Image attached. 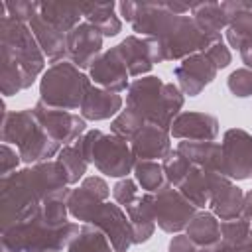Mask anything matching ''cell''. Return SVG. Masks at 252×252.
Here are the masks:
<instances>
[{
  "instance_id": "obj_4",
  "label": "cell",
  "mask_w": 252,
  "mask_h": 252,
  "mask_svg": "<svg viewBox=\"0 0 252 252\" xmlns=\"http://www.w3.org/2000/svg\"><path fill=\"white\" fill-rule=\"evenodd\" d=\"M185 94L177 85L165 83L156 75L134 79L126 91V106L136 110L144 122L158 124L165 130L171 128L173 118L181 112Z\"/></svg>"
},
{
  "instance_id": "obj_35",
  "label": "cell",
  "mask_w": 252,
  "mask_h": 252,
  "mask_svg": "<svg viewBox=\"0 0 252 252\" xmlns=\"http://www.w3.org/2000/svg\"><path fill=\"white\" fill-rule=\"evenodd\" d=\"M161 167H163V173H165V181L173 187H179V183L185 179L187 171L191 169V163L177 150H171L161 159Z\"/></svg>"
},
{
  "instance_id": "obj_14",
  "label": "cell",
  "mask_w": 252,
  "mask_h": 252,
  "mask_svg": "<svg viewBox=\"0 0 252 252\" xmlns=\"http://www.w3.org/2000/svg\"><path fill=\"white\" fill-rule=\"evenodd\" d=\"M217 73H219V69L213 65V61L203 51L185 57L173 69V77L177 79V87L185 96L201 94L203 89L217 79Z\"/></svg>"
},
{
  "instance_id": "obj_46",
  "label": "cell",
  "mask_w": 252,
  "mask_h": 252,
  "mask_svg": "<svg viewBox=\"0 0 252 252\" xmlns=\"http://www.w3.org/2000/svg\"><path fill=\"white\" fill-rule=\"evenodd\" d=\"M240 252H252V228H250V234H248V240H246V244L242 246V250Z\"/></svg>"
},
{
  "instance_id": "obj_16",
  "label": "cell",
  "mask_w": 252,
  "mask_h": 252,
  "mask_svg": "<svg viewBox=\"0 0 252 252\" xmlns=\"http://www.w3.org/2000/svg\"><path fill=\"white\" fill-rule=\"evenodd\" d=\"M171 138L193 142H215L219 136V120L213 114L199 110H181L169 128Z\"/></svg>"
},
{
  "instance_id": "obj_3",
  "label": "cell",
  "mask_w": 252,
  "mask_h": 252,
  "mask_svg": "<svg viewBox=\"0 0 252 252\" xmlns=\"http://www.w3.org/2000/svg\"><path fill=\"white\" fill-rule=\"evenodd\" d=\"M0 138L2 144H14L22 161L26 165H35L41 161H49L57 158L63 148L55 142L39 124L33 108H24L10 112L6 110V102L2 100V122H0Z\"/></svg>"
},
{
  "instance_id": "obj_22",
  "label": "cell",
  "mask_w": 252,
  "mask_h": 252,
  "mask_svg": "<svg viewBox=\"0 0 252 252\" xmlns=\"http://www.w3.org/2000/svg\"><path fill=\"white\" fill-rule=\"evenodd\" d=\"M191 165L203 167L213 173H220L222 165V152L220 144L217 142H193V140H181L175 148Z\"/></svg>"
},
{
  "instance_id": "obj_40",
  "label": "cell",
  "mask_w": 252,
  "mask_h": 252,
  "mask_svg": "<svg viewBox=\"0 0 252 252\" xmlns=\"http://www.w3.org/2000/svg\"><path fill=\"white\" fill-rule=\"evenodd\" d=\"M0 161H2V167H0V177H2V175H10V173L18 171V165H20L22 158H20L18 150H14L10 144H2Z\"/></svg>"
},
{
  "instance_id": "obj_28",
  "label": "cell",
  "mask_w": 252,
  "mask_h": 252,
  "mask_svg": "<svg viewBox=\"0 0 252 252\" xmlns=\"http://www.w3.org/2000/svg\"><path fill=\"white\" fill-rule=\"evenodd\" d=\"M213 177H215L213 171H207V169H203V167L191 165V169L187 171L185 179L179 183L177 189H179L197 209H205V207H209Z\"/></svg>"
},
{
  "instance_id": "obj_45",
  "label": "cell",
  "mask_w": 252,
  "mask_h": 252,
  "mask_svg": "<svg viewBox=\"0 0 252 252\" xmlns=\"http://www.w3.org/2000/svg\"><path fill=\"white\" fill-rule=\"evenodd\" d=\"M240 57H242V63L246 65V69H252V37L240 47Z\"/></svg>"
},
{
  "instance_id": "obj_42",
  "label": "cell",
  "mask_w": 252,
  "mask_h": 252,
  "mask_svg": "<svg viewBox=\"0 0 252 252\" xmlns=\"http://www.w3.org/2000/svg\"><path fill=\"white\" fill-rule=\"evenodd\" d=\"M167 252H199V246H195L187 234H173L169 244H167Z\"/></svg>"
},
{
  "instance_id": "obj_29",
  "label": "cell",
  "mask_w": 252,
  "mask_h": 252,
  "mask_svg": "<svg viewBox=\"0 0 252 252\" xmlns=\"http://www.w3.org/2000/svg\"><path fill=\"white\" fill-rule=\"evenodd\" d=\"M67 252H114V248L100 228L94 224H81V230L67 246Z\"/></svg>"
},
{
  "instance_id": "obj_10",
  "label": "cell",
  "mask_w": 252,
  "mask_h": 252,
  "mask_svg": "<svg viewBox=\"0 0 252 252\" xmlns=\"http://www.w3.org/2000/svg\"><path fill=\"white\" fill-rule=\"evenodd\" d=\"M222 165L220 173L232 181L252 177V134L242 128H228L220 142Z\"/></svg>"
},
{
  "instance_id": "obj_34",
  "label": "cell",
  "mask_w": 252,
  "mask_h": 252,
  "mask_svg": "<svg viewBox=\"0 0 252 252\" xmlns=\"http://www.w3.org/2000/svg\"><path fill=\"white\" fill-rule=\"evenodd\" d=\"M144 124H146L144 118L136 110H132L130 106H126V108H122L112 118V122H110V134H116V136H120V138H124V140L130 142Z\"/></svg>"
},
{
  "instance_id": "obj_15",
  "label": "cell",
  "mask_w": 252,
  "mask_h": 252,
  "mask_svg": "<svg viewBox=\"0 0 252 252\" xmlns=\"http://www.w3.org/2000/svg\"><path fill=\"white\" fill-rule=\"evenodd\" d=\"M89 77H91L93 85L112 91V93H118V94L122 91H128V87H130V83H128L130 73H128L116 45L102 51V55L89 69Z\"/></svg>"
},
{
  "instance_id": "obj_23",
  "label": "cell",
  "mask_w": 252,
  "mask_h": 252,
  "mask_svg": "<svg viewBox=\"0 0 252 252\" xmlns=\"http://www.w3.org/2000/svg\"><path fill=\"white\" fill-rule=\"evenodd\" d=\"M130 224H132V232H134V244H144L154 236L156 230V219H154V211H152V197L150 193H140L128 207H124Z\"/></svg>"
},
{
  "instance_id": "obj_36",
  "label": "cell",
  "mask_w": 252,
  "mask_h": 252,
  "mask_svg": "<svg viewBox=\"0 0 252 252\" xmlns=\"http://www.w3.org/2000/svg\"><path fill=\"white\" fill-rule=\"evenodd\" d=\"M226 87L238 98L252 96V69H246V67L234 69L226 79Z\"/></svg>"
},
{
  "instance_id": "obj_21",
  "label": "cell",
  "mask_w": 252,
  "mask_h": 252,
  "mask_svg": "<svg viewBox=\"0 0 252 252\" xmlns=\"http://www.w3.org/2000/svg\"><path fill=\"white\" fill-rule=\"evenodd\" d=\"M28 26H30L37 45L41 47L45 59L51 61V65L67 59V33H63L57 28H53L51 24H47L39 14H35V18Z\"/></svg>"
},
{
  "instance_id": "obj_32",
  "label": "cell",
  "mask_w": 252,
  "mask_h": 252,
  "mask_svg": "<svg viewBox=\"0 0 252 252\" xmlns=\"http://www.w3.org/2000/svg\"><path fill=\"white\" fill-rule=\"evenodd\" d=\"M132 173H134V179H136L138 187L142 189V193H156L158 189H161L167 183L159 161H136Z\"/></svg>"
},
{
  "instance_id": "obj_19",
  "label": "cell",
  "mask_w": 252,
  "mask_h": 252,
  "mask_svg": "<svg viewBox=\"0 0 252 252\" xmlns=\"http://www.w3.org/2000/svg\"><path fill=\"white\" fill-rule=\"evenodd\" d=\"M122 104H124V100L118 93H112V91L100 89L96 85H91L85 93L79 114L85 120H93V122L108 120V118H114L122 110Z\"/></svg>"
},
{
  "instance_id": "obj_27",
  "label": "cell",
  "mask_w": 252,
  "mask_h": 252,
  "mask_svg": "<svg viewBox=\"0 0 252 252\" xmlns=\"http://www.w3.org/2000/svg\"><path fill=\"white\" fill-rule=\"evenodd\" d=\"M37 14L63 33H69L73 28H77L83 18L81 4H63V2H39Z\"/></svg>"
},
{
  "instance_id": "obj_30",
  "label": "cell",
  "mask_w": 252,
  "mask_h": 252,
  "mask_svg": "<svg viewBox=\"0 0 252 252\" xmlns=\"http://www.w3.org/2000/svg\"><path fill=\"white\" fill-rule=\"evenodd\" d=\"M55 159L61 163V167H63V171L67 175L69 185H77L79 179H85L89 161L85 159V156H83V152H81L77 142H73L69 146H63Z\"/></svg>"
},
{
  "instance_id": "obj_17",
  "label": "cell",
  "mask_w": 252,
  "mask_h": 252,
  "mask_svg": "<svg viewBox=\"0 0 252 252\" xmlns=\"http://www.w3.org/2000/svg\"><path fill=\"white\" fill-rule=\"evenodd\" d=\"M242 205H244V191L226 175L215 173L211 183V199H209L211 213L219 220H232L242 215Z\"/></svg>"
},
{
  "instance_id": "obj_7",
  "label": "cell",
  "mask_w": 252,
  "mask_h": 252,
  "mask_svg": "<svg viewBox=\"0 0 252 252\" xmlns=\"http://www.w3.org/2000/svg\"><path fill=\"white\" fill-rule=\"evenodd\" d=\"M93 85L91 77L85 75L71 61L63 59L45 69L39 79V100L61 110H79L87 89Z\"/></svg>"
},
{
  "instance_id": "obj_12",
  "label": "cell",
  "mask_w": 252,
  "mask_h": 252,
  "mask_svg": "<svg viewBox=\"0 0 252 252\" xmlns=\"http://www.w3.org/2000/svg\"><path fill=\"white\" fill-rule=\"evenodd\" d=\"M89 224H94L96 228L104 232L114 252H128L130 246L134 244V232H132L130 219L118 203H110V201L100 203V207L96 209Z\"/></svg>"
},
{
  "instance_id": "obj_20",
  "label": "cell",
  "mask_w": 252,
  "mask_h": 252,
  "mask_svg": "<svg viewBox=\"0 0 252 252\" xmlns=\"http://www.w3.org/2000/svg\"><path fill=\"white\" fill-rule=\"evenodd\" d=\"M130 77H146L154 63L152 57V47H150V39L148 37H140V35H126L118 45H116Z\"/></svg>"
},
{
  "instance_id": "obj_39",
  "label": "cell",
  "mask_w": 252,
  "mask_h": 252,
  "mask_svg": "<svg viewBox=\"0 0 252 252\" xmlns=\"http://www.w3.org/2000/svg\"><path fill=\"white\" fill-rule=\"evenodd\" d=\"M203 53L213 61V65H215L217 69H224V67H228L230 61H232L230 49H228V45H224L222 39H220V41H215L213 45H209Z\"/></svg>"
},
{
  "instance_id": "obj_43",
  "label": "cell",
  "mask_w": 252,
  "mask_h": 252,
  "mask_svg": "<svg viewBox=\"0 0 252 252\" xmlns=\"http://www.w3.org/2000/svg\"><path fill=\"white\" fill-rule=\"evenodd\" d=\"M118 10H120V16H122L126 22H132V18H134V10H136V2H132V0H124V2L118 4Z\"/></svg>"
},
{
  "instance_id": "obj_44",
  "label": "cell",
  "mask_w": 252,
  "mask_h": 252,
  "mask_svg": "<svg viewBox=\"0 0 252 252\" xmlns=\"http://www.w3.org/2000/svg\"><path fill=\"white\" fill-rule=\"evenodd\" d=\"M240 217L252 224V189L244 193V205H242V215Z\"/></svg>"
},
{
  "instance_id": "obj_41",
  "label": "cell",
  "mask_w": 252,
  "mask_h": 252,
  "mask_svg": "<svg viewBox=\"0 0 252 252\" xmlns=\"http://www.w3.org/2000/svg\"><path fill=\"white\" fill-rule=\"evenodd\" d=\"M81 187L87 189L91 195H94V197L100 199V201H106V199L110 197V187H108V183H106L102 177H98V175H87V177L81 181Z\"/></svg>"
},
{
  "instance_id": "obj_37",
  "label": "cell",
  "mask_w": 252,
  "mask_h": 252,
  "mask_svg": "<svg viewBox=\"0 0 252 252\" xmlns=\"http://www.w3.org/2000/svg\"><path fill=\"white\" fill-rule=\"evenodd\" d=\"M140 195V187L136 183V179L132 177H122L114 183L112 187V197H114V203H118L122 209L128 207L136 197Z\"/></svg>"
},
{
  "instance_id": "obj_13",
  "label": "cell",
  "mask_w": 252,
  "mask_h": 252,
  "mask_svg": "<svg viewBox=\"0 0 252 252\" xmlns=\"http://www.w3.org/2000/svg\"><path fill=\"white\" fill-rule=\"evenodd\" d=\"M102 33L89 22H81L67 33V61L75 67L91 69L93 63L102 55Z\"/></svg>"
},
{
  "instance_id": "obj_38",
  "label": "cell",
  "mask_w": 252,
  "mask_h": 252,
  "mask_svg": "<svg viewBox=\"0 0 252 252\" xmlns=\"http://www.w3.org/2000/svg\"><path fill=\"white\" fill-rule=\"evenodd\" d=\"M37 4L39 2H30V0H14L6 2V12L8 18L20 22V24H30L35 14H37Z\"/></svg>"
},
{
  "instance_id": "obj_8",
  "label": "cell",
  "mask_w": 252,
  "mask_h": 252,
  "mask_svg": "<svg viewBox=\"0 0 252 252\" xmlns=\"http://www.w3.org/2000/svg\"><path fill=\"white\" fill-rule=\"evenodd\" d=\"M215 41L220 39H215L213 35L203 32L191 16H177L175 24L161 39H150V47L154 63H165L177 59L183 61L189 55L205 51Z\"/></svg>"
},
{
  "instance_id": "obj_2",
  "label": "cell",
  "mask_w": 252,
  "mask_h": 252,
  "mask_svg": "<svg viewBox=\"0 0 252 252\" xmlns=\"http://www.w3.org/2000/svg\"><path fill=\"white\" fill-rule=\"evenodd\" d=\"M0 91L14 96L45 73V55L28 24L0 18Z\"/></svg>"
},
{
  "instance_id": "obj_18",
  "label": "cell",
  "mask_w": 252,
  "mask_h": 252,
  "mask_svg": "<svg viewBox=\"0 0 252 252\" xmlns=\"http://www.w3.org/2000/svg\"><path fill=\"white\" fill-rule=\"evenodd\" d=\"M130 148L136 161H159L171 152V134L158 124L146 122L130 140Z\"/></svg>"
},
{
  "instance_id": "obj_5",
  "label": "cell",
  "mask_w": 252,
  "mask_h": 252,
  "mask_svg": "<svg viewBox=\"0 0 252 252\" xmlns=\"http://www.w3.org/2000/svg\"><path fill=\"white\" fill-rule=\"evenodd\" d=\"M77 222L59 228L45 226L37 217L0 230V252H61L79 234Z\"/></svg>"
},
{
  "instance_id": "obj_1",
  "label": "cell",
  "mask_w": 252,
  "mask_h": 252,
  "mask_svg": "<svg viewBox=\"0 0 252 252\" xmlns=\"http://www.w3.org/2000/svg\"><path fill=\"white\" fill-rule=\"evenodd\" d=\"M69 187L67 175L57 159L22 167L0 177V230L26 222L39 213L45 197Z\"/></svg>"
},
{
  "instance_id": "obj_26",
  "label": "cell",
  "mask_w": 252,
  "mask_h": 252,
  "mask_svg": "<svg viewBox=\"0 0 252 252\" xmlns=\"http://www.w3.org/2000/svg\"><path fill=\"white\" fill-rule=\"evenodd\" d=\"M189 240L199 248H211L220 242V220L211 211H197L185 228Z\"/></svg>"
},
{
  "instance_id": "obj_24",
  "label": "cell",
  "mask_w": 252,
  "mask_h": 252,
  "mask_svg": "<svg viewBox=\"0 0 252 252\" xmlns=\"http://www.w3.org/2000/svg\"><path fill=\"white\" fill-rule=\"evenodd\" d=\"M116 6L118 4L114 0H110V2H83L81 12H83L85 22L94 26L102 33V37H114L122 32V20L114 12Z\"/></svg>"
},
{
  "instance_id": "obj_33",
  "label": "cell",
  "mask_w": 252,
  "mask_h": 252,
  "mask_svg": "<svg viewBox=\"0 0 252 252\" xmlns=\"http://www.w3.org/2000/svg\"><path fill=\"white\" fill-rule=\"evenodd\" d=\"M224 33H226L228 47H234V49L240 51V47L252 37V8L236 14L230 20V24L224 30Z\"/></svg>"
},
{
  "instance_id": "obj_6",
  "label": "cell",
  "mask_w": 252,
  "mask_h": 252,
  "mask_svg": "<svg viewBox=\"0 0 252 252\" xmlns=\"http://www.w3.org/2000/svg\"><path fill=\"white\" fill-rule=\"evenodd\" d=\"M85 159L93 163L106 177H128L134 171L136 158L132 154L130 142L116 136L104 134L100 130H87L77 140Z\"/></svg>"
},
{
  "instance_id": "obj_9",
  "label": "cell",
  "mask_w": 252,
  "mask_h": 252,
  "mask_svg": "<svg viewBox=\"0 0 252 252\" xmlns=\"http://www.w3.org/2000/svg\"><path fill=\"white\" fill-rule=\"evenodd\" d=\"M150 197L156 224L167 234H179L185 230L197 211H201L177 187L169 183H165L156 193H150Z\"/></svg>"
},
{
  "instance_id": "obj_11",
  "label": "cell",
  "mask_w": 252,
  "mask_h": 252,
  "mask_svg": "<svg viewBox=\"0 0 252 252\" xmlns=\"http://www.w3.org/2000/svg\"><path fill=\"white\" fill-rule=\"evenodd\" d=\"M33 112H35L39 124L43 126V130L61 146H69V144L77 142L87 132V120L81 114L53 108L41 100L35 102Z\"/></svg>"
},
{
  "instance_id": "obj_25",
  "label": "cell",
  "mask_w": 252,
  "mask_h": 252,
  "mask_svg": "<svg viewBox=\"0 0 252 252\" xmlns=\"http://www.w3.org/2000/svg\"><path fill=\"white\" fill-rule=\"evenodd\" d=\"M191 18L215 39H222V30H226L230 22L222 2H195L191 4Z\"/></svg>"
},
{
  "instance_id": "obj_31",
  "label": "cell",
  "mask_w": 252,
  "mask_h": 252,
  "mask_svg": "<svg viewBox=\"0 0 252 252\" xmlns=\"http://www.w3.org/2000/svg\"><path fill=\"white\" fill-rule=\"evenodd\" d=\"M100 199H96L94 195H91L87 189H83L81 185L71 189V195H69V215L75 219V220H81L83 224H89L96 213V209L100 207Z\"/></svg>"
}]
</instances>
